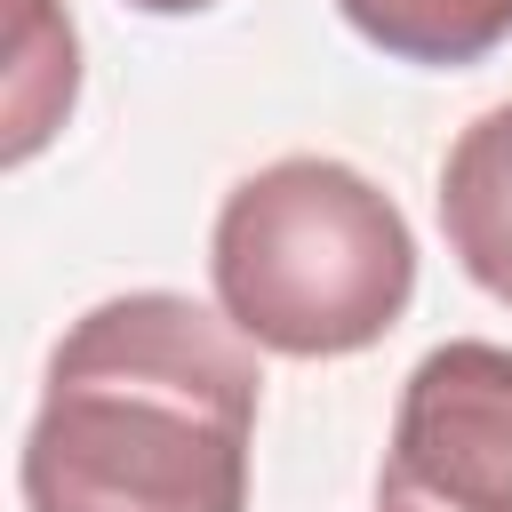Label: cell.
I'll return each mask as SVG.
<instances>
[{
	"label": "cell",
	"mask_w": 512,
	"mask_h": 512,
	"mask_svg": "<svg viewBox=\"0 0 512 512\" xmlns=\"http://www.w3.org/2000/svg\"><path fill=\"white\" fill-rule=\"evenodd\" d=\"M256 400V352L224 312L176 288L104 296L48 352L24 512H248Z\"/></svg>",
	"instance_id": "cell-1"
},
{
	"label": "cell",
	"mask_w": 512,
	"mask_h": 512,
	"mask_svg": "<svg viewBox=\"0 0 512 512\" xmlns=\"http://www.w3.org/2000/svg\"><path fill=\"white\" fill-rule=\"evenodd\" d=\"M216 312L288 360H344L392 336L416 296V240L360 168L296 152L240 176L208 240Z\"/></svg>",
	"instance_id": "cell-2"
},
{
	"label": "cell",
	"mask_w": 512,
	"mask_h": 512,
	"mask_svg": "<svg viewBox=\"0 0 512 512\" xmlns=\"http://www.w3.org/2000/svg\"><path fill=\"white\" fill-rule=\"evenodd\" d=\"M376 512H512V344H432L392 416Z\"/></svg>",
	"instance_id": "cell-3"
},
{
	"label": "cell",
	"mask_w": 512,
	"mask_h": 512,
	"mask_svg": "<svg viewBox=\"0 0 512 512\" xmlns=\"http://www.w3.org/2000/svg\"><path fill=\"white\" fill-rule=\"evenodd\" d=\"M440 232H448V256L472 272V288H488L496 304H512V104L480 112L448 144Z\"/></svg>",
	"instance_id": "cell-4"
},
{
	"label": "cell",
	"mask_w": 512,
	"mask_h": 512,
	"mask_svg": "<svg viewBox=\"0 0 512 512\" xmlns=\"http://www.w3.org/2000/svg\"><path fill=\"white\" fill-rule=\"evenodd\" d=\"M344 24L400 64H480L512 40V0H336Z\"/></svg>",
	"instance_id": "cell-5"
},
{
	"label": "cell",
	"mask_w": 512,
	"mask_h": 512,
	"mask_svg": "<svg viewBox=\"0 0 512 512\" xmlns=\"http://www.w3.org/2000/svg\"><path fill=\"white\" fill-rule=\"evenodd\" d=\"M128 8H144V16H192V8H216V0H128Z\"/></svg>",
	"instance_id": "cell-6"
}]
</instances>
